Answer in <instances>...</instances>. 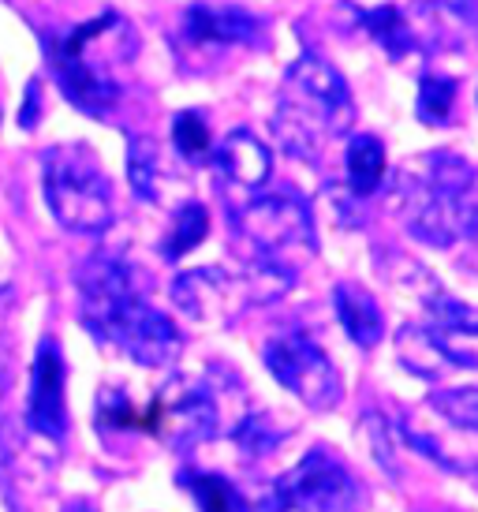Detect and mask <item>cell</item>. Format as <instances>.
I'll use <instances>...</instances> for the list:
<instances>
[{
	"label": "cell",
	"mask_w": 478,
	"mask_h": 512,
	"mask_svg": "<svg viewBox=\"0 0 478 512\" xmlns=\"http://www.w3.org/2000/svg\"><path fill=\"white\" fill-rule=\"evenodd\" d=\"M68 367L64 352L53 337H42L30 367V393H27V423L42 438L64 441L68 438Z\"/></svg>",
	"instance_id": "cell-14"
},
{
	"label": "cell",
	"mask_w": 478,
	"mask_h": 512,
	"mask_svg": "<svg viewBox=\"0 0 478 512\" xmlns=\"http://www.w3.org/2000/svg\"><path fill=\"white\" fill-rule=\"evenodd\" d=\"M127 180L142 202H154V206H169L183 191V176L172 169L169 154L150 135H135L127 143Z\"/></svg>",
	"instance_id": "cell-16"
},
{
	"label": "cell",
	"mask_w": 478,
	"mask_h": 512,
	"mask_svg": "<svg viewBox=\"0 0 478 512\" xmlns=\"http://www.w3.org/2000/svg\"><path fill=\"white\" fill-rule=\"evenodd\" d=\"M355 116L359 113L344 75L318 53H303L281 83L273 135L292 157L318 165L325 146L352 135Z\"/></svg>",
	"instance_id": "cell-2"
},
{
	"label": "cell",
	"mask_w": 478,
	"mask_h": 512,
	"mask_svg": "<svg viewBox=\"0 0 478 512\" xmlns=\"http://www.w3.org/2000/svg\"><path fill=\"white\" fill-rule=\"evenodd\" d=\"M139 430H150L157 438L172 441L176 449L217 438L221 434V404H217L213 370L206 382H198V378H172L154 397V404L146 412H139Z\"/></svg>",
	"instance_id": "cell-6"
},
{
	"label": "cell",
	"mask_w": 478,
	"mask_h": 512,
	"mask_svg": "<svg viewBox=\"0 0 478 512\" xmlns=\"http://www.w3.org/2000/svg\"><path fill=\"white\" fill-rule=\"evenodd\" d=\"M396 359L411 370V374H419L426 382H441V378H449V370H475L478 359L467 356V352H456L449 348V341L430 326H400L396 333Z\"/></svg>",
	"instance_id": "cell-15"
},
{
	"label": "cell",
	"mask_w": 478,
	"mask_h": 512,
	"mask_svg": "<svg viewBox=\"0 0 478 512\" xmlns=\"http://www.w3.org/2000/svg\"><path fill=\"white\" fill-rule=\"evenodd\" d=\"M206 232H210V214H206V206L202 202H180L176 206V217H172V228L169 236H165V243H161V255L169 258V262H176V258H183L187 251H195L198 243L206 240Z\"/></svg>",
	"instance_id": "cell-22"
},
{
	"label": "cell",
	"mask_w": 478,
	"mask_h": 512,
	"mask_svg": "<svg viewBox=\"0 0 478 512\" xmlns=\"http://www.w3.org/2000/svg\"><path fill=\"white\" fill-rule=\"evenodd\" d=\"M172 303L180 307L183 318H191L198 326H228L247 307H254L258 296L247 270L228 273L221 266H202L172 281Z\"/></svg>",
	"instance_id": "cell-8"
},
{
	"label": "cell",
	"mask_w": 478,
	"mask_h": 512,
	"mask_svg": "<svg viewBox=\"0 0 478 512\" xmlns=\"http://www.w3.org/2000/svg\"><path fill=\"white\" fill-rule=\"evenodd\" d=\"M0 397H4V363H0Z\"/></svg>",
	"instance_id": "cell-29"
},
{
	"label": "cell",
	"mask_w": 478,
	"mask_h": 512,
	"mask_svg": "<svg viewBox=\"0 0 478 512\" xmlns=\"http://www.w3.org/2000/svg\"><path fill=\"white\" fill-rule=\"evenodd\" d=\"M475 475H478V468H475Z\"/></svg>",
	"instance_id": "cell-30"
},
{
	"label": "cell",
	"mask_w": 478,
	"mask_h": 512,
	"mask_svg": "<svg viewBox=\"0 0 478 512\" xmlns=\"http://www.w3.org/2000/svg\"><path fill=\"white\" fill-rule=\"evenodd\" d=\"M266 15L243 4H191L183 12V38L195 49H269Z\"/></svg>",
	"instance_id": "cell-12"
},
{
	"label": "cell",
	"mask_w": 478,
	"mask_h": 512,
	"mask_svg": "<svg viewBox=\"0 0 478 512\" xmlns=\"http://www.w3.org/2000/svg\"><path fill=\"white\" fill-rule=\"evenodd\" d=\"M456 109V79L445 75H422L419 98H415V116L430 128H445Z\"/></svg>",
	"instance_id": "cell-24"
},
{
	"label": "cell",
	"mask_w": 478,
	"mask_h": 512,
	"mask_svg": "<svg viewBox=\"0 0 478 512\" xmlns=\"http://www.w3.org/2000/svg\"><path fill=\"white\" fill-rule=\"evenodd\" d=\"M213 169L221 180V195L236 214L239 206H247L266 191L273 176V154L254 131L236 128L232 135H225V143L213 146Z\"/></svg>",
	"instance_id": "cell-13"
},
{
	"label": "cell",
	"mask_w": 478,
	"mask_h": 512,
	"mask_svg": "<svg viewBox=\"0 0 478 512\" xmlns=\"http://www.w3.org/2000/svg\"><path fill=\"white\" fill-rule=\"evenodd\" d=\"M180 483L191 490L198 512H251V505L243 501L236 483H228L225 475H213V471H180Z\"/></svg>",
	"instance_id": "cell-21"
},
{
	"label": "cell",
	"mask_w": 478,
	"mask_h": 512,
	"mask_svg": "<svg viewBox=\"0 0 478 512\" xmlns=\"http://www.w3.org/2000/svg\"><path fill=\"white\" fill-rule=\"evenodd\" d=\"M262 359H266L269 374L288 393H296L310 412H333V408H340L344 385H340L337 367H333V359L325 356L318 344L310 341L307 333H277L266 344Z\"/></svg>",
	"instance_id": "cell-7"
},
{
	"label": "cell",
	"mask_w": 478,
	"mask_h": 512,
	"mask_svg": "<svg viewBox=\"0 0 478 512\" xmlns=\"http://www.w3.org/2000/svg\"><path fill=\"white\" fill-rule=\"evenodd\" d=\"M75 288H79V318L98 341L116 314L139 296L135 270L127 266V258L113 251H98L94 258H86L75 273Z\"/></svg>",
	"instance_id": "cell-11"
},
{
	"label": "cell",
	"mask_w": 478,
	"mask_h": 512,
	"mask_svg": "<svg viewBox=\"0 0 478 512\" xmlns=\"http://www.w3.org/2000/svg\"><path fill=\"white\" fill-rule=\"evenodd\" d=\"M411 285H415V292L422 296L426 314L434 318L430 329H437L441 337H445V333H471V337H478V307H467V303H460L456 296H449L422 266H411Z\"/></svg>",
	"instance_id": "cell-20"
},
{
	"label": "cell",
	"mask_w": 478,
	"mask_h": 512,
	"mask_svg": "<svg viewBox=\"0 0 478 512\" xmlns=\"http://www.w3.org/2000/svg\"><path fill=\"white\" fill-rule=\"evenodd\" d=\"M344 180H348V195L352 202L374 199L385 187V143L378 135H352L348 139V154H344Z\"/></svg>",
	"instance_id": "cell-19"
},
{
	"label": "cell",
	"mask_w": 478,
	"mask_h": 512,
	"mask_svg": "<svg viewBox=\"0 0 478 512\" xmlns=\"http://www.w3.org/2000/svg\"><path fill=\"white\" fill-rule=\"evenodd\" d=\"M232 221L239 236L254 247L251 262H269L296 273L299 262L314 255L318 247L310 206L292 191H262L258 199L239 206Z\"/></svg>",
	"instance_id": "cell-4"
},
{
	"label": "cell",
	"mask_w": 478,
	"mask_h": 512,
	"mask_svg": "<svg viewBox=\"0 0 478 512\" xmlns=\"http://www.w3.org/2000/svg\"><path fill=\"white\" fill-rule=\"evenodd\" d=\"M45 202L68 232L98 236L113 225V187L94 150L79 143L49 146L42 154Z\"/></svg>",
	"instance_id": "cell-3"
},
{
	"label": "cell",
	"mask_w": 478,
	"mask_h": 512,
	"mask_svg": "<svg viewBox=\"0 0 478 512\" xmlns=\"http://www.w3.org/2000/svg\"><path fill=\"white\" fill-rule=\"evenodd\" d=\"M172 146H176V157H183L187 165H206V161H213V139L202 113L187 109V113L172 116Z\"/></svg>",
	"instance_id": "cell-23"
},
{
	"label": "cell",
	"mask_w": 478,
	"mask_h": 512,
	"mask_svg": "<svg viewBox=\"0 0 478 512\" xmlns=\"http://www.w3.org/2000/svg\"><path fill=\"white\" fill-rule=\"evenodd\" d=\"M430 408L445 415L452 427L478 434V385H467V389H437L434 397H430Z\"/></svg>",
	"instance_id": "cell-26"
},
{
	"label": "cell",
	"mask_w": 478,
	"mask_h": 512,
	"mask_svg": "<svg viewBox=\"0 0 478 512\" xmlns=\"http://www.w3.org/2000/svg\"><path fill=\"white\" fill-rule=\"evenodd\" d=\"M232 438H236L239 453L269 456L284 438H288V427H281L273 415L251 412V415H243V419H236V427H232Z\"/></svg>",
	"instance_id": "cell-25"
},
{
	"label": "cell",
	"mask_w": 478,
	"mask_h": 512,
	"mask_svg": "<svg viewBox=\"0 0 478 512\" xmlns=\"http://www.w3.org/2000/svg\"><path fill=\"white\" fill-rule=\"evenodd\" d=\"M284 512H359L366 505V486L333 449L314 445L296 468L273 483Z\"/></svg>",
	"instance_id": "cell-5"
},
{
	"label": "cell",
	"mask_w": 478,
	"mask_h": 512,
	"mask_svg": "<svg viewBox=\"0 0 478 512\" xmlns=\"http://www.w3.org/2000/svg\"><path fill=\"white\" fill-rule=\"evenodd\" d=\"M430 8H437L441 15L449 19H464V23H478V8L475 0H426Z\"/></svg>",
	"instance_id": "cell-27"
},
{
	"label": "cell",
	"mask_w": 478,
	"mask_h": 512,
	"mask_svg": "<svg viewBox=\"0 0 478 512\" xmlns=\"http://www.w3.org/2000/svg\"><path fill=\"white\" fill-rule=\"evenodd\" d=\"M333 311H337L344 333L352 337V344L359 348H374L385 337V318H381L378 299L370 296L363 285L355 281H340L333 288Z\"/></svg>",
	"instance_id": "cell-18"
},
{
	"label": "cell",
	"mask_w": 478,
	"mask_h": 512,
	"mask_svg": "<svg viewBox=\"0 0 478 512\" xmlns=\"http://www.w3.org/2000/svg\"><path fill=\"white\" fill-rule=\"evenodd\" d=\"M355 27L366 30V38L378 45L389 60H411L422 53L419 30L400 4H378V8H352Z\"/></svg>",
	"instance_id": "cell-17"
},
{
	"label": "cell",
	"mask_w": 478,
	"mask_h": 512,
	"mask_svg": "<svg viewBox=\"0 0 478 512\" xmlns=\"http://www.w3.org/2000/svg\"><path fill=\"white\" fill-rule=\"evenodd\" d=\"M101 341L120 348L127 359H135L139 367H169L180 356L183 337L169 314L150 307L142 296H135L124 311L116 314L109 329L101 333Z\"/></svg>",
	"instance_id": "cell-10"
},
{
	"label": "cell",
	"mask_w": 478,
	"mask_h": 512,
	"mask_svg": "<svg viewBox=\"0 0 478 512\" xmlns=\"http://www.w3.org/2000/svg\"><path fill=\"white\" fill-rule=\"evenodd\" d=\"M393 206L419 243L456 247L478 236V169L452 150H430L396 172Z\"/></svg>",
	"instance_id": "cell-1"
},
{
	"label": "cell",
	"mask_w": 478,
	"mask_h": 512,
	"mask_svg": "<svg viewBox=\"0 0 478 512\" xmlns=\"http://www.w3.org/2000/svg\"><path fill=\"white\" fill-rule=\"evenodd\" d=\"M45 53L53 64V79L75 109H83L90 116H105L120 101V83L109 68H101L98 60L86 53L79 30L45 38Z\"/></svg>",
	"instance_id": "cell-9"
},
{
	"label": "cell",
	"mask_w": 478,
	"mask_h": 512,
	"mask_svg": "<svg viewBox=\"0 0 478 512\" xmlns=\"http://www.w3.org/2000/svg\"><path fill=\"white\" fill-rule=\"evenodd\" d=\"M64 512H98V505L94 501H86V498H75L64 505Z\"/></svg>",
	"instance_id": "cell-28"
}]
</instances>
